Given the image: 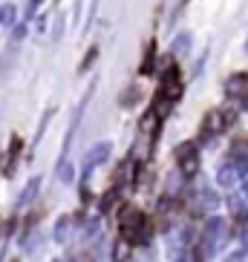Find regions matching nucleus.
<instances>
[{
    "mask_svg": "<svg viewBox=\"0 0 248 262\" xmlns=\"http://www.w3.org/2000/svg\"><path fill=\"white\" fill-rule=\"evenodd\" d=\"M121 236L127 245H141L148 242L150 228H148V216L139 208H124L121 210Z\"/></svg>",
    "mask_w": 248,
    "mask_h": 262,
    "instance_id": "obj_1",
    "label": "nucleus"
}]
</instances>
